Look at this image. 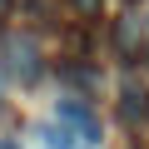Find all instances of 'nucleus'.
<instances>
[{
    "label": "nucleus",
    "mask_w": 149,
    "mask_h": 149,
    "mask_svg": "<svg viewBox=\"0 0 149 149\" xmlns=\"http://www.w3.org/2000/svg\"><path fill=\"white\" fill-rule=\"evenodd\" d=\"M45 144H50V149H74V144H70V134H65L60 124H45Z\"/></svg>",
    "instance_id": "4"
},
{
    "label": "nucleus",
    "mask_w": 149,
    "mask_h": 149,
    "mask_svg": "<svg viewBox=\"0 0 149 149\" xmlns=\"http://www.w3.org/2000/svg\"><path fill=\"white\" fill-rule=\"evenodd\" d=\"M144 114H149L144 95H139V90H124V119H144Z\"/></svg>",
    "instance_id": "3"
},
{
    "label": "nucleus",
    "mask_w": 149,
    "mask_h": 149,
    "mask_svg": "<svg viewBox=\"0 0 149 149\" xmlns=\"http://www.w3.org/2000/svg\"><path fill=\"white\" fill-rule=\"evenodd\" d=\"M0 149H20V144H15V139H0Z\"/></svg>",
    "instance_id": "5"
},
{
    "label": "nucleus",
    "mask_w": 149,
    "mask_h": 149,
    "mask_svg": "<svg viewBox=\"0 0 149 149\" xmlns=\"http://www.w3.org/2000/svg\"><path fill=\"white\" fill-rule=\"evenodd\" d=\"M80 5H85V10H95V5H100V0H80Z\"/></svg>",
    "instance_id": "6"
},
{
    "label": "nucleus",
    "mask_w": 149,
    "mask_h": 149,
    "mask_svg": "<svg viewBox=\"0 0 149 149\" xmlns=\"http://www.w3.org/2000/svg\"><path fill=\"white\" fill-rule=\"evenodd\" d=\"M0 15H5V0H0Z\"/></svg>",
    "instance_id": "7"
},
{
    "label": "nucleus",
    "mask_w": 149,
    "mask_h": 149,
    "mask_svg": "<svg viewBox=\"0 0 149 149\" xmlns=\"http://www.w3.org/2000/svg\"><path fill=\"white\" fill-rule=\"evenodd\" d=\"M60 119L74 129V134H85V144H100V119L90 114V104H74V100H60Z\"/></svg>",
    "instance_id": "1"
},
{
    "label": "nucleus",
    "mask_w": 149,
    "mask_h": 149,
    "mask_svg": "<svg viewBox=\"0 0 149 149\" xmlns=\"http://www.w3.org/2000/svg\"><path fill=\"white\" fill-rule=\"evenodd\" d=\"M5 65L20 74V80H35V74H40V65H35V40H25V35H15V40H5Z\"/></svg>",
    "instance_id": "2"
}]
</instances>
